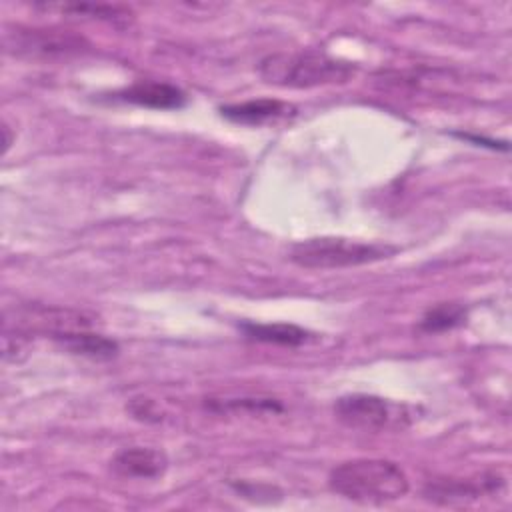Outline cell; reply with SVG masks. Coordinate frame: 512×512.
<instances>
[{"label":"cell","instance_id":"cell-15","mask_svg":"<svg viewBox=\"0 0 512 512\" xmlns=\"http://www.w3.org/2000/svg\"><path fill=\"white\" fill-rule=\"evenodd\" d=\"M128 410L134 418L138 420H144V422H158L162 416H160V410L156 408L154 400L150 398H134L130 404H128Z\"/></svg>","mask_w":512,"mask_h":512},{"label":"cell","instance_id":"cell-13","mask_svg":"<svg viewBox=\"0 0 512 512\" xmlns=\"http://www.w3.org/2000/svg\"><path fill=\"white\" fill-rule=\"evenodd\" d=\"M46 10H60L62 14H72V16H90L96 20H106V22H130L132 12L122 8V6H108V4H46Z\"/></svg>","mask_w":512,"mask_h":512},{"label":"cell","instance_id":"cell-14","mask_svg":"<svg viewBox=\"0 0 512 512\" xmlns=\"http://www.w3.org/2000/svg\"><path fill=\"white\" fill-rule=\"evenodd\" d=\"M28 332L14 328L12 332L6 328L4 330V360L10 362H22L28 354L30 348V340H28Z\"/></svg>","mask_w":512,"mask_h":512},{"label":"cell","instance_id":"cell-8","mask_svg":"<svg viewBox=\"0 0 512 512\" xmlns=\"http://www.w3.org/2000/svg\"><path fill=\"white\" fill-rule=\"evenodd\" d=\"M116 100L154 110H176L186 104V94L168 82L140 80L114 94Z\"/></svg>","mask_w":512,"mask_h":512},{"label":"cell","instance_id":"cell-4","mask_svg":"<svg viewBox=\"0 0 512 512\" xmlns=\"http://www.w3.org/2000/svg\"><path fill=\"white\" fill-rule=\"evenodd\" d=\"M336 418L352 430L382 432L404 428L410 422V414L404 404H394L374 394H346L334 404Z\"/></svg>","mask_w":512,"mask_h":512},{"label":"cell","instance_id":"cell-12","mask_svg":"<svg viewBox=\"0 0 512 512\" xmlns=\"http://www.w3.org/2000/svg\"><path fill=\"white\" fill-rule=\"evenodd\" d=\"M464 320H466V308H464L462 304H456V302H442V304L430 308V310L422 316L418 328H420L422 332H428V334H432V332H444V330H450V328L460 326Z\"/></svg>","mask_w":512,"mask_h":512},{"label":"cell","instance_id":"cell-2","mask_svg":"<svg viewBox=\"0 0 512 512\" xmlns=\"http://www.w3.org/2000/svg\"><path fill=\"white\" fill-rule=\"evenodd\" d=\"M354 72V64L316 50L276 52L268 54L258 64V74L262 80L282 88H314L346 82Z\"/></svg>","mask_w":512,"mask_h":512},{"label":"cell","instance_id":"cell-11","mask_svg":"<svg viewBox=\"0 0 512 512\" xmlns=\"http://www.w3.org/2000/svg\"><path fill=\"white\" fill-rule=\"evenodd\" d=\"M242 332L256 342H264V344H276V346H300L310 338V332L294 326V324H256V322H244Z\"/></svg>","mask_w":512,"mask_h":512},{"label":"cell","instance_id":"cell-6","mask_svg":"<svg viewBox=\"0 0 512 512\" xmlns=\"http://www.w3.org/2000/svg\"><path fill=\"white\" fill-rule=\"evenodd\" d=\"M504 488V478L496 472H484L472 478H446L434 480L426 486L424 494L428 500L444 506L470 504L482 496L498 494Z\"/></svg>","mask_w":512,"mask_h":512},{"label":"cell","instance_id":"cell-1","mask_svg":"<svg viewBox=\"0 0 512 512\" xmlns=\"http://www.w3.org/2000/svg\"><path fill=\"white\" fill-rule=\"evenodd\" d=\"M334 494L356 502L380 506L406 496L410 484L406 472L392 460L354 458L340 462L328 474Z\"/></svg>","mask_w":512,"mask_h":512},{"label":"cell","instance_id":"cell-5","mask_svg":"<svg viewBox=\"0 0 512 512\" xmlns=\"http://www.w3.org/2000/svg\"><path fill=\"white\" fill-rule=\"evenodd\" d=\"M86 40L72 32L48 28H14L4 32V48L14 56L24 58H60L80 54Z\"/></svg>","mask_w":512,"mask_h":512},{"label":"cell","instance_id":"cell-16","mask_svg":"<svg viewBox=\"0 0 512 512\" xmlns=\"http://www.w3.org/2000/svg\"><path fill=\"white\" fill-rule=\"evenodd\" d=\"M2 132H4V154H6L8 148H10V144H12V138H10V134H8L10 128L4 124V126H2Z\"/></svg>","mask_w":512,"mask_h":512},{"label":"cell","instance_id":"cell-10","mask_svg":"<svg viewBox=\"0 0 512 512\" xmlns=\"http://www.w3.org/2000/svg\"><path fill=\"white\" fill-rule=\"evenodd\" d=\"M288 106L274 98H258V100H246L238 104H226L220 106V114L236 124L246 126H260L268 120H274L282 114H286Z\"/></svg>","mask_w":512,"mask_h":512},{"label":"cell","instance_id":"cell-7","mask_svg":"<svg viewBox=\"0 0 512 512\" xmlns=\"http://www.w3.org/2000/svg\"><path fill=\"white\" fill-rule=\"evenodd\" d=\"M168 468V456L152 446H128L110 460V470L120 478L158 480Z\"/></svg>","mask_w":512,"mask_h":512},{"label":"cell","instance_id":"cell-9","mask_svg":"<svg viewBox=\"0 0 512 512\" xmlns=\"http://www.w3.org/2000/svg\"><path fill=\"white\" fill-rule=\"evenodd\" d=\"M62 348H66L72 354L86 356L92 360H110L118 354V344L98 332H92L90 328H78L68 330L52 336Z\"/></svg>","mask_w":512,"mask_h":512},{"label":"cell","instance_id":"cell-3","mask_svg":"<svg viewBox=\"0 0 512 512\" xmlns=\"http://www.w3.org/2000/svg\"><path fill=\"white\" fill-rule=\"evenodd\" d=\"M398 252L396 246L360 242L342 236H320L292 244L288 260L308 270L354 268L386 260Z\"/></svg>","mask_w":512,"mask_h":512}]
</instances>
